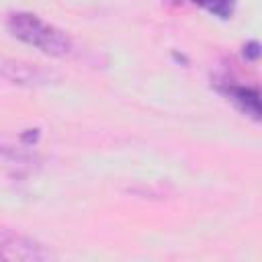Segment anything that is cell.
<instances>
[{
    "instance_id": "obj_6",
    "label": "cell",
    "mask_w": 262,
    "mask_h": 262,
    "mask_svg": "<svg viewBox=\"0 0 262 262\" xmlns=\"http://www.w3.org/2000/svg\"><path fill=\"white\" fill-rule=\"evenodd\" d=\"M194 2L219 18H229L233 12V6H235V0H194Z\"/></svg>"
},
{
    "instance_id": "obj_3",
    "label": "cell",
    "mask_w": 262,
    "mask_h": 262,
    "mask_svg": "<svg viewBox=\"0 0 262 262\" xmlns=\"http://www.w3.org/2000/svg\"><path fill=\"white\" fill-rule=\"evenodd\" d=\"M0 78L12 84H18V86H45L57 80V76L51 70H45L29 61H16V59L0 61Z\"/></svg>"
},
{
    "instance_id": "obj_5",
    "label": "cell",
    "mask_w": 262,
    "mask_h": 262,
    "mask_svg": "<svg viewBox=\"0 0 262 262\" xmlns=\"http://www.w3.org/2000/svg\"><path fill=\"white\" fill-rule=\"evenodd\" d=\"M0 158L12 160V162H16V164H33V162L39 160L33 151H27V149H23V147H14V145L4 143V141H0Z\"/></svg>"
},
{
    "instance_id": "obj_1",
    "label": "cell",
    "mask_w": 262,
    "mask_h": 262,
    "mask_svg": "<svg viewBox=\"0 0 262 262\" xmlns=\"http://www.w3.org/2000/svg\"><path fill=\"white\" fill-rule=\"evenodd\" d=\"M6 29L14 39L37 47L47 55L63 57L72 51V39L61 29L41 20L31 12H12L6 18Z\"/></svg>"
},
{
    "instance_id": "obj_2",
    "label": "cell",
    "mask_w": 262,
    "mask_h": 262,
    "mask_svg": "<svg viewBox=\"0 0 262 262\" xmlns=\"http://www.w3.org/2000/svg\"><path fill=\"white\" fill-rule=\"evenodd\" d=\"M51 258L55 256L47 246L25 235H8L0 242V260L6 262H45Z\"/></svg>"
},
{
    "instance_id": "obj_4",
    "label": "cell",
    "mask_w": 262,
    "mask_h": 262,
    "mask_svg": "<svg viewBox=\"0 0 262 262\" xmlns=\"http://www.w3.org/2000/svg\"><path fill=\"white\" fill-rule=\"evenodd\" d=\"M227 96L229 100L250 119L258 121L260 119V98L258 92L254 88H246V86H229L227 88Z\"/></svg>"
}]
</instances>
